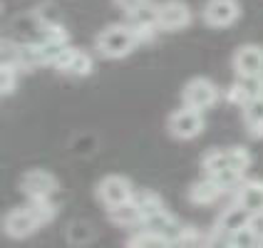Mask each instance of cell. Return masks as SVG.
I'll return each mask as SVG.
<instances>
[{
    "mask_svg": "<svg viewBox=\"0 0 263 248\" xmlns=\"http://www.w3.org/2000/svg\"><path fill=\"white\" fill-rule=\"evenodd\" d=\"M17 186L23 191V196L28 201H32V199H52L60 181L58 176L52 171H47V169H28L25 174L20 176Z\"/></svg>",
    "mask_w": 263,
    "mask_h": 248,
    "instance_id": "cell-6",
    "label": "cell"
},
{
    "mask_svg": "<svg viewBox=\"0 0 263 248\" xmlns=\"http://www.w3.org/2000/svg\"><path fill=\"white\" fill-rule=\"evenodd\" d=\"M115 3H117L119 8L124 10V15H127V13H134L137 8H142V5L149 3V0H115Z\"/></svg>",
    "mask_w": 263,
    "mask_h": 248,
    "instance_id": "cell-25",
    "label": "cell"
},
{
    "mask_svg": "<svg viewBox=\"0 0 263 248\" xmlns=\"http://www.w3.org/2000/svg\"><path fill=\"white\" fill-rule=\"evenodd\" d=\"M58 72H65L70 77H87L92 70H95V58L89 55L87 50H80V47H70L62 60L58 62L55 67Z\"/></svg>",
    "mask_w": 263,
    "mask_h": 248,
    "instance_id": "cell-14",
    "label": "cell"
},
{
    "mask_svg": "<svg viewBox=\"0 0 263 248\" xmlns=\"http://www.w3.org/2000/svg\"><path fill=\"white\" fill-rule=\"evenodd\" d=\"M181 228H184V223L176 219L172 211L164 208V211L154 214V216H146V219L139 223L137 231H149V234L161 236V238H166V241H176L179 234H181Z\"/></svg>",
    "mask_w": 263,
    "mask_h": 248,
    "instance_id": "cell-12",
    "label": "cell"
},
{
    "mask_svg": "<svg viewBox=\"0 0 263 248\" xmlns=\"http://www.w3.org/2000/svg\"><path fill=\"white\" fill-rule=\"evenodd\" d=\"M20 82V70L13 65H0V94L10 97Z\"/></svg>",
    "mask_w": 263,
    "mask_h": 248,
    "instance_id": "cell-23",
    "label": "cell"
},
{
    "mask_svg": "<svg viewBox=\"0 0 263 248\" xmlns=\"http://www.w3.org/2000/svg\"><path fill=\"white\" fill-rule=\"evenodd\" d=\"M221 196H223V189H221L211 176H204V179L194 181L189 186V191H186V199H189V204H194V206H214Z\"/></svg>",
    "mask_w": 263,
    "mask_h": 248,
    "instance_id": "cell-16",
    "label": "cell"
},
{
    "mask_svg": "<svg viewBox=\"0 0 263 248\" xmlns=\"http://www.w3.org/2000/svg\"><path fill=\"white\" fill-rule=\"evenodd\" d=\"M236 77H261L263 74V45H238L231 58Z\"/></svg>",
    "mask_w": 263,
    "mask_h": 248,
    "instance_id": "cell-11",
    "label": "cell"
},
{
    "mask_svg": "<svg viewBox=\"0 0 263 248\" xmlns=\"http://www.w3.org/2000/svg\"><path fill=\"white\" fill-rule=\"evenodd\" d=\"M132 204L137 206V211L142 214V221H144L146 216H154V214H159V211L166 208L164 199H161V194L159 191H154V189H137L134 199H132Z\"/></svg>",
    "mask_w": 263,
    "mask_h": 248,
    "instance_id": "cell-18",
    "label": "cell"
},
{
    "mask_svg": "<svg viewBox=\"0 0 263 248\" xmlns=\"http://www.w3.org/2000/svg\"><path fill=\"white\" fill-rule=\"evenodd\" d=\"M166 129L179 142H189L204 131V112L191 109V107H179L166 117Z\"/></svg>",
    "mask_w": 263,
    "mask_h": 248,
    "instance_id": "cell-5",
    "label": "cell"
},
{
    "mask_svg": "<svg viewBox=\"0 0 263 248\" xmlns=\"http://www.w3.org/2000/svg\"><path fill=\"white\" fill-rule=\"evenodd\" d=\"M43 226H40V221L32 216V211H30L28 206H17V208H10L8 214H5V219H3V231L8 238H13V241H23V238H30L32 234H37Z\"/></svg>",
    "mask_w": 263,
    "mask_h": 248,
    "instance_id": "cell-8",
    "label": "cell"
},
{
    "mask_svg": "<svg viewBox=\"0 0 263 248\" xmlns=\"http://www.w3.org/2000/svg\"><path fill=\"white\" fill-rule=\"evenodd\" d=\"M221 92L216 87L214 80L209 77H191L189 82L181 89V102L184 107H191V109H199V112H206L211 109L214 104L219 102Z\"/></svg>",
    "mask_w": 263,
    "mask_h": 248,
    "instance_id": "cell-4",
    "label": "cell"
},
{
    "mask_svg": "<svg viewBox=\"0 0 263 248\" xmlns=\"http://www.w3.org/2000/svg\"><path fill=\"white\" fill-rule=\"evenodd\" d=\"M127 25L132 32L137 35V43H149L157 32H159V23H157V3H144L142 8H137L134 13H127Z\"/></svg>",
    "mask_w": 263,
    "mask_h": 248,
    "instance_id": "cell-10",
    "label": "cell"
},
{
    "mask_svg": "<svg viewBox=\"0 0 263 248\" xmlns=\"http://www.w3.org/2000/svg\"><path fill=\"white\" fill-rule=\"evenodd\" d=\"M32 211V216L40 221V226H47V223H52L55 216H58V206L52 199H32L25 204Z\"/></svg>",
    "mask_w": 263,
    "mask_h": 248,
    "instance_id": "cell-21",
    "label": "cell"
},
{
    "mask_svg": "<svg viewBox=\"0 0 263 248\" xmlns=\"http://www.w3.org/2000/svg\"><path fill=\"white\" fill-rule=\"evenodd\" d=\"M107 219L112 221L115 226H119V228H132V231H137V228H139V223H142V214H139V211H137V206L129 201V204L119 206V208L107 211Z\"/></svg>",
    "mask_w": 263,
    "mask_h": 248,
    "instance_id": "cell-19",
    "label": "cell"
},
{
    "mask_svg": "<svg viewBox=\"0 0 263 248\" xmlns=\"http://www.w3.org/2000/svg\"><path fill=\"white\" fill-rule=\"evenodd\" d=\"M251 228H253V234H256V238H258V243H261V248H263V214L253 216V221H251Z\"/></svg>",
    "mask_w": 263,
    "mask_h": 248,
    "instance_id": "cell-26",
    "label": "cell"
},
{
    "mask_svg": "<svg viewBox=\"0 0 263 248\" xmlns=\"http://www.w3.org/2000/svg\"><path fill=\"white\" fill-rule=\"evenodd\" d=\"M234 201L253 216L263 214V179H246L234 194Z\"/></svg>",
    "mask_w": 263,
    "mask_h": 248,
    "instance_id": "cell-15",
    "label": "cell"
},
{
    "mask_svg": "<svg viewBox=\"0 0 263 248\" xmlns=\"http://www.w3.org/2000/svg\"><path fill=\"white\" fill-rule=\"evenodd\" d=\"M251 161V151L246 146H214L204 151L201 157V169H204L206 176H216V174H223V171H249Z\"/></svg>",
    "mask_w": 263,
    "mask_h": 248,
    "instance_id": "cell-1",
    "label": "cell"
},
{
    "mask_svg": "<svg viewBox=\"0 0 263 248\" xmlns=\"http://www.w3.org/2000/svg\"><path fill=\"white\" fill-rule=\"evenodd\" d=\"M169 243L172 241L149 234V231H132L127 238V248H169Z\"/></svg>",
    "mask_w": 263,
    "mask_h": 248,
    "instance_id": "cell-22",
    "label": "cell"
},
{
    "mask_svg": "<svg viewBox=\"0 0 263 248\" xmlns=\"http://www.w3.org/2000/svg\"><path fill=\"white\" fill-rule=\"evenodd\" d=\"M251 221H253V214H249L243 206H238L234 201V204H229L219 214L216 228L226 231V234H236V231H241V228H249Z\"/></svg>",
    "mask_w": 263,
    "mask_h": 248,
    "instance_id": "cell-17",
    "label": "cell"
},
{
    "mask_svg": "<svg viewBox=\"0 0 263 248\" xmlns=\"http://www.w3.org/2000/svg\"><path fill=\"white\" fill-rule=\"evenodd\" d=\"M194 13L184 0H161L157 3V23L161 32H176L191 25Z\"/></svg>",
    "mask_w": 263,
    "mask_h": 248,
    "instance_id": "cell-7",
    "label": "cell"
},
{
    "mask_svg": "<svg viewBox=\"0 0 263 248\" xmlns=\"http://www.w3.org/2000/svg\"><path fill=\"white\" fill-rule=\"evenodd\" d=\"M241 17L238 0H206L201 8V20L209 28H231Z\"/></svg>",
    "mask_w": 263,
    "mask_h": 248,
    "instance_id": "cell-9",
    "label": "cell"
},
{
    "mask_svg": "<svg viewBox=\"0 0 263 248\" xmlns=\"http://www.w3.org/2000/svg\"><path fill=\"white\" fill-rule=\"evenodd\" d=\"M243 124L253 139H263V100H256L243 107Z\"/></svg>",
    "mask_w": 263,
    "mask_h": 248,
    "instance_id": "cell-20",
    "label": "cell"
},
{
    "mask_svg": "<svg viewBox=\"0 0 263 248\" xmlns=\"http://www.w3.org/2000/svg\"><path fill=\"white\" fill-rule=\"evenodd\" d=\"M137 45H139L137 43V35L132 32V28L127 23H112V25L100 30V35L95 37V50L104 60L127 58Z\"/></svg>",
    "mask_w": 263,
    "mask_h": 248,
    "instance_id": "cell-2",
    "label": "cell"
},
{
    "mask_svg": "<svg viewBox=\"0 0 263 248\" xmlns=\"http://www.w3.org/2000/svg\"><path fill=\"white\" fill-rule=\"evenodd\" d=\"M226 97L241 109L246 104L263 100V74L261 77H236V82L226 89Z\"/></svg>",
    "mask_w": 263,
    "mask_h": 248,
    "instance_id": "cell-13",
    "label": "cell"
},
{
    "mask_svg": "<svg viewBox=\"0 0 263 248\" xmlns=\"http://www.w3.org/2000/svg\"><path fill=\"white\" fill-rule=\"evenodd\" d=\"M134 194H137V189H134L129 176H124V174H107L95 186V196H97V201L107 211L129 204L132 199H134Z\"/></svg>",
    "mask_w": 263,
    "mask_h": 248,
    "instance_id": "cell-3",
    "label": "cell"
},
{
    "mask_svg": "<svg viewBox=\"0 0 263 248\" xmlns=\"http://www.w3.org/2000/svg\"><path fill=\"white\" fill-rule=\"evenodd\" d=\"M231 243H234V248H261V243H258V238H256L251 226L231 234Z\"/></svg>",
    "mask_w": 263,
    "mask_h": 248,
    "instance_id": "cell-24",
    "label": "cell"
}]
</instances>
